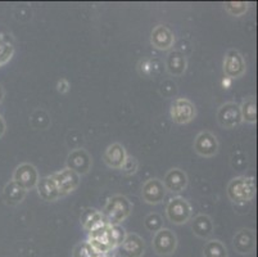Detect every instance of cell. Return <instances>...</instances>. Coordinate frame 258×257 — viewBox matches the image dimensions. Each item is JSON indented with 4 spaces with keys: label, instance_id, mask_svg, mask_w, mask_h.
Instances as JSON below:
<instances>
[{
    "label": "cell",
    "instance_id": "1",
    "mask_svg": "<svg viewBox=\"0 0 258 257\" xmlns=\"http://www.w3.org/2000/svg\"><path fill=\"white\" fill-rule=\"evenodd\" d=\"M133 211V204L125 195H112L105 203L102 214L105 223L109 226L119 225L130 216Z\"/></svg>",
    "mask_w": 258,
    "mask_h": 257
},
{
    "label": "cell",
    "instance_id": "2",
    "mask_svg": "<svg viewBox=\"0 0 258 257\" xmlns=\"http://www.w3.org/2000/svg\"><path fill=\"white\" fill-rule=\"evenodd\" d=\"M227 197L233 203L243 204L252 201L255 195L254 179L248 176L234 178L227 185Z\"/></svg>",
    "mask_w": 258,
    "mask_h": 257
},
{
    "label": "cell",
    "instance_id": "3",
    "mask_svg": "<svg viewBox=\"0 0 258 257\" xmlns=\"http://www.w3.org/2000/svg\"><path fill=\"white\" fill-rule=\"evenodd\" d=\"M166 215L172 224L182 225L191 218V206L185 198L175 197L168 201L166 206Z\"/></svg>",
    "mask_w": 258,
    "mask_h": 257
},
{
    "label": "cell",
    "instance_id": "4",
    "mask_svg": "<svg viewBox=\"0 0 258 257\" xmlns=\"http://www.w3.org/2000/svg\"><path fill=\"white\" fill-rule=\"evenodd\" d=\"M152 246L158 256H171L172 253H175L176 248H177V237L171 229L162 228L159 232L154 234Z\"/></svg>",
    "mask_w": 258,
    "mask_h": 257
},
{
    "label": "cell",
    "instance_id": "5",
    "mask_svg": "<svg viewBox=\"0 0 258 257\" xmlns=\"http://www.w3.org/2000/svg\"><path fill=\"white\" fill-rule=\"evenodd\" d=\"M171 119L175 124L185 125L196 119V106L186 98H177L171 106Z\"/></svg>",
    "mask_w": 258,
    "mask_h": 257
},
{
    "label": "cell",
    "instance_id": "6",
    "mask_svg": "<svg viewBox=\"0 0 258 257\" xmlns=\"http://www.w3.org/2000/svg\"><path fill=\"white\" fill-rule=\"evenodd\" d=\"M247 70V65L244 61L243 56L235 49H230L225 54L224 60V74L229 79H238L243 76Z\"/></svg>",
    "mask_w": 258,
    "mask_h": 257
},
{
    "label": "cell",
    "instance_id": "7",
    "mask_svg": "<svg viewBox=\"0 0 258 257\" xmlns=\"http://www.w3.org/2000/svg\"><path fill=\"white\" fill-rule=\"evenodd\" d=\"M13 181L25 190L34 189L39 181V173H37L36 167L27 162L21 164L13 174Z\"/></svg>",
    "mask_w": 258,
    "mask_h": 257
},
{
    "label": "cell",
    "instance_id": "8",
    "mask_svg": "<svg viewBox=\"0 0 258 257\" xmlns=\"http://www.w3.org/2000/svg\"><path fill=\"white\" fill-rule=\"evenodd\" d=\"M217 121L224 129H235L241 124V113L239 105L229 102L222 105L217 112Z\"/></svg>",
    "mask_w": 258,
    "mask_h": 257
},
{
    "label": "cell",
    "instance_id": "9",
    "mask_svg": "<svg viewBox=\"0 0 258 257\" xmlns=\"http://www.w3.org/2000/svg\"><path fill=\"white\" fill-rule=\"evenodd\" d=\"M194 150L202 157L210 159L219 152V140L210 131H203L198 134L194 140Z\"/></svg>",
    "mask_w": 258,
    "mask_h": 257
},
{
    "label": "cell",
    "instance_id": "10",
    "mask_svg": "<svg viewBox=\"0 0 258 257\" xmlns=\"http://www.w3.org/2000/svg\"><path fill=\"white\" fill-rule=\"evenodd\" d=\"M53 178L57 183L60 197H64V195L75 192L80 185V175H77L75 171L67 169V167L64 170H60L59 173L53 174Z\"/></svg>",
    "mask_w": 258,
    "mask_h": 257
},
{
    "label": "cell",
    "instance_id": "11",
    "mask_svg": "<svg viewBox=\"0 0 258 257\" xmlns=\"http://www.w3.org/2000/svg\"><path fill=\"white\" fill-rule=\"evenodd\" d=\"M119 257H143L145 252V244L142 237L135 233L126 234L125 239L118 247Z\"/></svg>",
    "mask_w": 258,
    "mask_h": 257
},
{
    "label": "cell",
    "instance_id": "12",
    "mask_svg": "<svg viewBox=\"0 0 258 257\" xmlns=\"http://www.w3.org/2000/svg\"><path fill=\"white\" fill-rule=\"evenodd\" d=\"M67 169L72 170L77 175H85L91 169V157L85 149H74L67 157Z\"/></svg>",
    "mask_w": 258,
    "mask_h": 257
},
{
    "label": "cell",
    "instance_id": "13",
    "mask_svg": "<svg viewBox=\"0 0 258 257\" xmlns=\"http://www.w3.org/2000/svg\"><path fill=\"white\" fill-rule=\"evenodd\" d=\"M166 193L167 190L159 179H149L145 181L142 188L143 199L149 204L161 203L166 197Z\"/></svg>",
    "mask_w": 258,
    "mask_h": 257
},
{
    "label": "cell",
    "instance_id": "14",
    "mask_svg": "<svg viewBox=\"0 0 258 257\" xmlns=\"http://www.w3.org/2000/svg\"><path fill=\"white\" fill-rule=\"evenodd\" d=\"M233 246L238 253L250 254L255 249V235L253 230L248 228H241L236 232L233 239Z\"/></svg>",
    "mask_w": 258,
    "mask_h": 257
},
{
    "label": "cell",
    "instance_id": "15",
    "mask_svg": "<svg viewBox=\"0 0 258 257\" xmlns=\"http://www.w3.org/2000/svg\"><path fill=\"white\" fill-rule=\"evenodd\" d=\"M151 42L158 50H168L175 44V35L167 26L158 25L152 31Z\"/></svg>",
    "mask_w": 258,
    "mask_h": 257
},
{
    "label": "cell",
    "instance_id": "16",
    "mask_svg": "<svg viewBox=\"0 0 258 257\" xmlns=\"http://www.w3.org/2000/svg\"><path fill=\"white\" fill-rule=\"evenodd\" d=\"M162 183L168 192L181 193L187 187V175L181 169H171Z\"/></svg>",
    "mask_w": 258,
    "mask_h": 257
},
{
    "label": "cell",
    "instance_id": "17",
    "mask_svg": "<svg viewBox=\"0 0 258 257\" xmlns=\"http://www.w3.org/2000/svg\"><path fill=\"white\" fill-rule=\"evenodd\" d=\"M126 159H127V155H126L125 148L119 143H113V144L108 145L104 155H103V160H104L105 165L114 170H121Z\"/></svg>",
    "mask_w": 258,
    "mask_h": 257
},
{
    "label": "cell",
    "instance_id": "18",
    "mask_svg": "<svg viewBox=\"0 0 258 257\" xmlns=\"http://www.w3.org/2000/svg\"><path fill=\"white\" fill-rule=\"evenodd\" d=\"M36 188L37 193H39L40 198H41L43 201L54 202L57 201L58 198H60L59 190H58L57 183L54 180L53 175L40 179V180L37 181Z\"/></svg>",
    "mask_w": 258,
    "mask_h": 257
},
{
    "label": "cell",
    "instance_id": "19",
    "mask_svg": "<svg viewBox=\"0 0 258 257\" xmlns=\"http://www.w3.org/2000/svg\"><path fill=\"white\" fill-rule=\"evenodd\" d=\"M80 221H81V225H83L84 229L89 233L107 224L104 218H103L102 212L98 211L97 209H91V207L84 210L83 214H81V218H80Z\"/></svg>",
    "mask_w": 258,
    "mask_h": 257
},
{
    "label": "cell",
    "instance_id": "20",
    "mask_svg": "<svg viewBox=\"0 0 258 257\" xmlns=\"http://www.w3.org/2000/svg\"><path fill=\"white\" fill-rule=\"evenodd\" d=\"M186 58H185V56L181 52L173 50L167 56L166 68L173 76H181V75H184V72L186 71Z\"/></svg>",
    "mask_w": 258,
    "mask_h": 257
},
{
    "label": "cell",
    "instance_id": "21",
    "mask_svg": "<svg viewBox=\"0 0 258 257\" xmlns=\"http://www.w3.org/2000/svg\"><path fill=\"white\" fill-rule=\"evenodd\" d=\"M27 190L21 188L18 184L12 180L7 184L3 189V199L8 206H17L25 199Z\"/></svg>",
    "mask_w": 258,
    "mask_h": 257
},
{
    "label": "cell",
    "instance_id": "22",
    "mask_svg": "<svg viewBox=\"0 0 258 257\" xmlns=\"http://www.w3.org/2000/svg\"><path fill=\"white\" fill-rule=\"evenodd\" d=\"M191 229H193V233L198 238L207 239L213 233L215 225H213V221L210 216L198 215L194 218L193 223H191Z\"/></svg>",
    "mask_w": 258,
    "mask_h": 257
},
{
    "label": "cell",
    "instance_id": "23",
    "mask_svg": "<svg viewBox=\"0 0 258 257\" xmlns=\"http://www.w3.org/2000/svg\"><path fill=\"white\" fill-rule=\"evenodd\" d=\"M203 256L205 257H227V248L221 240L212 239L208 240L203 248Z\"/></svg>",
    "mask_w": 258,
    "mask_h": 257
},
{
    "label": "cell",
    "instance_id": "24",
    "mask_svg": "<svg viewBox=\"0 0 258 257\" xmlns=\"http://www.w3.org/2000/svg\"><path fill=\"white\" fill-rule=\"evenodd\" d=\"M240 113H241V120L248 124H255L257 122V105H255L254 99L249 98L247 100H244L241 103Z\"/></svg>",
    "mask_w": 258,
    "mask_h": 257
},
{
    "label": "cell",
    "instance_id": "25",
    "mask_svg": "<svg viewBox=\"0 0 258 257\" xmlns=\"http://www.w3.org/2000/svg\"><path fill=\"white\" fill-rule=\"evenodd\" d=\"M15 54V46L8 35L0 34V66L6 65Z\"/></svg>",
    "mask_w": 258,
    "mask_h": 257
},
{
    "label": "cell",
    "instance_id": "26",
    "mask_svg": "<svg viewBox=\"0 0 258 257\" xmlns=\"http://www.w3.org/2000/svg\"><path fill=\"white\" fill-rule=\"evenodd\" d=\"M249 4L245 2H227L225 3V11L234 17H241L247 13Z\"/></svg>",
    "mask_w": 258,
    "mask_h": 257
},
{
    "label": "cell",
    "instance_id": "27",
    "mask_svg": "<svg viewBox=\"0 0 258 257\" xmlns=\"http://www.w3.org/2000/svg\"><path fill=\"white\" fill-rule=\"evenodd\" d=\"M144 225L148 232H152L156 234L157 232H159L163 228V219H162V216L159 214L153 212V214H149L144 219Z\"/></svg>",
    "mask_w": 258,
    "mask_h": 257
},
{
    "label": "cell",
    "instance_id": "28",
    "mask_svg": "<svg viewBox=\"0 0 258 257\" xmlns=\"http://www.w3.org/2000/svg\"><path fill=\"white\" fill-rule=\"evenodd\" d=\"M72 256L74 257H102L103 254H99L98 252L94 251L91 248L90 244L86 242H81V243L77 244L74 248V252H72Z\"/></svg>",
    "mask_w": 258,
    "mask_h": 257
},
{
    "label": "cell",
    "instance_id": "29",
    "mask_svg": "<svg viewBox=\"0 0 258 257\" xmlns=\"http://www.w3.org/2000/svg\"><path fill=\"white\" fill-rule=\"evenodd\" d=\"M125 237H126V232L123 228H121L119 225L111 226V238H112V243H113L114 248H117V247L123 242Z\"/></svg>",
    "mask_w": 258,
    "mask_h": 257
},
{
    "label": "cell",
    "instance_id": "30",
    "mask_svg": "<svg viewBox=\"0 0 258 257\" xmlns=\"http://www.w3.org/2000/svg\"><path fill=\"white\" fill-rule=\"evenodd\" d=\"M138 169H139V162H138V160L135 157L127 156L125 164L121 167V171L125 175H134L138 171Z\"/></svg>",
    "mask_w": 258,
    "mask_h": 257
},
{
    "label": "cell",
    "instance_id": "31",
    "mask_svg": "<svg viewBox=\"0 0 258 257\" xmlns=\"http://www.w3.org/2000/svg\"><path fill=\"white\" fill-rule=\"evenodd\" d=\"M70 88H71V85H70V82L67 81V80H66V79H60L59 81L57 82V90H58V93H60V94L69 93Z\"/></svg>",
    "mask_w": 258,
    "mask_h": 257
},
{
    "label": "cell",
    "instance_id": "32",
    "mask_svg": "<svg viewBox=\"0 0 258 257\" xmlns=\"http://www.w3.org/2000/svg\"><path fill=\"white\" fill-rule=\"evenodd\" d=\"M4 133H6V121H4L3 116L0 115V138L4 135Z\"/></svg>",
    "mask_w": 258,
    "mask_h": 257
},
{
    "label": "cell",
    "instance_id": "33",
    "mask_svg": "<svg viewBox=\"0 0 258 257\" xmlns=\"http://www.w3.org/2000/svg\"><path fill=\"white\" fill-rule=\"evenodd\" d=\"M222 85L225 86V89H229L230 85H231V79H229V77H225V80H222Z\"/></svg>",
    "mask_w": 258,
    "mask_h": 257
},
{
    "label": "cell",
    "instance_id": "34",
    "mask_svg": "<svg viewBox=\"0 0 258 257\" xmlns=\"http://www.w3.org/2000/svg\"><path fill=\"white\" fill-rule=\"evenodd\" d=\"M3 98H4V90L3 88H2V85H0V102L3 100Z\"/></svg>",
    "mask_w": 258,
    "mask_h": 257
},
{
    "label": "cell",
    "instance_id": "35",
    "mask_svg": "<svg viewBox=\"0 0 258 257\" xmlns=\"http://www.w3.org/2000/svg\"><path fill=\"white\" fill-rule=\"evenodd\" d=\"M102 257H114V256L112 253H107V254H103Z\"/></svg>",
    "mask_w": 258,
    "mask_h": 257
}]
</instances>
